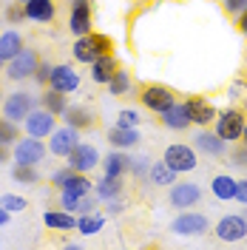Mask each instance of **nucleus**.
Wrapping results in <instances>:
<instances>
[{
    "instance_id": "f257e3e1",
    "label": "nucleus",
    "mask_w": 247,
    "mask_h": 250,
    "mask_svg": "<svg viewBox=\"0 0 247 250\" xmlns=\"http://www.w3.org/2000/svg\"><path fill=\"white\" fill-rule=\"evenodd\" d=\"M139 103H142V108L151 111V114H165L176 103V94H173V88L162 85V83H148L139 91Z\"/></svg>"
},
{
    "instance_id": "f03ea898",
    "label": "nucleus",
    "mask_w": 247,
    "mask_h": 250,
    "mask_svg": "<svg viewBox=\"0 0 247 250\" xmlns=\"http://www.w3.org/2000/svg\"><path fill=\"white\" fill-rule=\"evenodd\" d=\"M162 159L176 173H190V171H196V165H199V151L193 145H185V142H173V145L165 148Z\"/></svg>"
},
{
    "instance_id": "7ed1b4c3",
    "label": "nucleus",
    "mask_w": 247,
    "mask_h": 250,
    "mask_svg": "<svg viewBox=\"0 0 247 250\" xmlns=\"http://www.w3.org/2000/svg\"><path fill=\"white\" fill-rule=\"evenodd\" d=\"M37 103H40V100H37L31 91L17 88V91H12L6 100H3V117H9V120H15V123H23L31 111L37 108Z\"/></svg>"
},
{
    "instance_id": "20e7f679",
    "label": "nucleus",
    "mask_w": 247,
    "mask_h": 250,
    "mask_svg": "<svg viewBox=\"0 0 247 250\" xmlns=\"http://www.w3.org/2000/svg\"><path fill=\"white\" fill-rule=\"evenodd\" d=\"M213 131H216L222 140L227 142H239L242 140V131H245V114L239 108H225L216 114V120H213Z\"/></svg>"
},
{
    "instance_id": "39448f33",
    "label": "nucleus",
    "mask_w": 247,
    "mask_h": 250,
    "mask_svg": "<svg viewBox=\"0 0 247 250\" xmlns=\"http://www.w3.org/2000/svg\"><path fill=\"white\" fill-rule=\"evenodd\" d=\"M37 65H40V57H37V51H34V48H23V51L17 54L15 60L6 62V77L12 80V83L34 80V71H37Z\"/></svg>"
},
{
    "instance_id": "423d86ee",
    "label": "nucleus",
    "mask_w": 247,
    "mask_h": 250,
    "mask_svg": "<svg viewBox=\"0 0 247 250\" xmlns=\"http://www.w3.org/2000/svg\"><path fill=\"white\" fill-rule=\"evenodd\" d=\"M12 154H15L17 165H40L48 154V145L37 137H26V140H17L12 145Z\"/></svg>"
},
{
    "instance_id": "0eeeda50",
    "label": "nucleus",
    "mask_w": 247,
    "mask_h": 250,
    "mask_svg": "<svg viewBox=\"0 0 247 250\" xmlns=\"http://www.w3.org/2000/svg\"><path fill=\"white\" fill-rule=\"evenodd\" d=\"M77 142H80V131L74 125H68V123L57 125V128L51 131V137H48V154L65 159V156L77 148Z\"/></svg>"
},
{
    "instance_id": "6e6552de",
    "label": "nucleus",
    "mask_w": 247,
    "mask_h": 250,
    "mask_svg": "<svg viewBox=\"0 0 247 250\" xmlns=\"http://www.w3.org/2000/svg\"><path fill=\"white\" fill-rule=\"evenodd\" d=\"M213 233H216L219 242H227V245L247 239V219H245V213H227V216H222L216 222V228H213Z\"/></svg>"
},
{
    "instance_id": "1a4fd4ad",
    "label": "nucleus",
    "mask_w": 247,
    "mask_h": 250,
    "mask_svg": "<svg viewBox=\"0 0 247 250\" xmlns=\"http://www.w3.org/2000/svg\"><path fill=\"white\" fill-rule=\"evenodd\" d=\"M170 230L176 236H202L210 230V219L205 213H193V210H182L179 216L170 222Z\"/></svg>"
},
{
    "instance_id": "9d476101",
    "label": "nucleus",
    "mask_w": 247,
    "mask_h": 250,
    "mask_svg": "<svg viewBox=\"0 0 247 250\" xmlns=\"http://www.w3.org/2000/svg\"><path fill=\"white\" fill-rule=\"evenodd\" d=\"M23 125H26V134L29 137H37V140H46V137H51V131L57 128V114H51L48 108H34L23 120Z\"/></svg>"
},
{
    "instance_id": "9b49d317",
    "label": "nucleus",
    "mask_w": 247,
    "mask_h": 250,
    "mask_svg": "<svg viewBox=\"0 0 247 250\" xmlns=\"http://www.w3.org/2000/svg\"><path fill=\"white\" fill-rule=\"evenodd\" d=\"M65 162L80 173H91L94 168L103 162V156L97 151V145H91V142H77V148L65 156Z\"/></svg>"
},
{
    "instance_id": "f8f14e48",
    "label": "nucleus",
    "mask_w": 247,
    "mask_h": 250,
    "mask_svg": "<svg viewBox=\"0 0 247 250\" xmlns=\"http://www.w3.org/2000/svg\"><path fill=\"white\" fill-rule=\"evenodd\" d=\"M168 202L173 208H182V210L196 208L202 202V188L196 182H173L168 190Z\"/></svg>"
},
{
    "instance_id": "ddd939ff",
    "label": "nucleus",
    "mask_w": 247,
    "mask_h": 250,
    "mask_svg": "<svg viewBox=\"0 0 247 250\" xmlns=\"http://www.w3.org/2000/svg\"><path fill=\"white\" fill-rule=\"evenodd\" d=\"M94 26V17H91V3L88 0H71V12H68V29L71 34L77 37H85Z\"/></svg>"
},
{
    "instance_id": "4468645a",
    "label": "nucleus",
    "mask_w": 247,
    "mask_h": 250,
    "mask_svg": "<svg viewBox=\"0 0 247 250\" xmlns=\"http://www.w3.org/2000/svg\"><path fill=\"white\" fill-rule=\"evenodd\" d=\"M227 145H230V142L222 140L216 131H205V128H199V131L193 134V148H196L199 154H207V156H225V154H227Z\"/></svg>"
},
{
    "instance_id": "2eb2a0df",
    "label": "nucleus",
    "mask_w": 247,
    "mask_h": 250,
    "mask_svg": "<svg viewBox=\"0 0 247 250\" xmlns=\"http://www.w3.org/2000/svg\"><path fill=\"white\" fill-rule=\"evenodd\" d=\"M48 88H54V91H62V94H74L80 88V74L71 68V65H54L51 68V80H48Z\"/></svg>"
},
{
    "instance_id": "dca6fc26",
    "label": "nucleus",
    "mask_w": 247,
    "mask_h": 250,
    "mask_svg": "<svg viewBox=\"0 0 247 250\" xmlns=\"http://www.w3.org/2000/svg\"><path fill=\"white\" fill-rule=\"evenodd\" d=\"M187 114H190V123L193 125L205 128V125H210L213 120H216L219 111L207 97H190V100H187Z\"/></svg>"
},
{
    "instance_id": "f3484780",
    "label": "nucleus",
    "mask_w": 247,
    "mask_h": 250,
    "mask_svg": "<svg viewBox=\"0 0 247 250\" xmlns=\"http://www.w3.org/2000/svg\"><path fill=\"white\" fill-rule=\"evenodd\" d=\"M159 120H162V125L168 128V131H187L190 128V114H187V103H173L165 114H159Z\"/></svg>"
},
{
    "instance_id": "a211bd4d",
    "label": "nucleus",
    "mask_w": 247,
    "mask_h": 250,
    "mask_svg": "<svg viewBox=\"0 0 247 250\" xmlns=\"http://www.w3.org/2000/svg\"><path fill=\"white\" fill-rule=\"evenodd\" d=\"M23 48H26V43H23V34L20 31H15V29L0 31V60L3 62L15 60Z\"/></svg>"
},
{
    "instance_id": "6ab92c4d",
    "label": "nucleus",
    "mask_w": 247,
    "mask_h": 250,
    "mask_svg": "<svg viewBox=\"0 0 247 250\" xmlns=\"http://www.w3.org/2000/svg\"><path fill=\"white\" fill-rule=\"evenodd\" d=\"M117 68H120V65H117L114 51H111V54H100V57L91 62V80L97 83V85H108V80L114 77Z\"/></svg>"
},
{
    "instance_id": "aec40b11",
    "label": "nucleus",
    "mask_w": 247,
    "mask_h": 250,
    "mask_svg": "<svg viewBox=\"0 0 247 250\" xmlns=\"http://www.w3.org/2000/svg\"><path fill=\"white\" fill-rule=\"evenodd\" d=\"M23 9H26V20H31V23H51L57 15L54 0H29V3H23Z\"/></svg>"
},
{
    "instance_id": "412c9836",
    "label": "nucleus",
    "mask_w": 247,
    "mask_h": 250,
    "mask_svg": "<svg viewBox=\"0 0 247 250\" xmlns=\"http://www.w3.org/2000/svg\"><path fill=\"white\" fill-rule=\"evenodd\" d=\"M108 145L111 148H120V151H128V148H134L142 137H139L137 128H123V125H114V128H108Z\"/></svg>"
},
{
    "instance_id": "4be33fe9",
    "label": "nucleus",
    "mask_w": 247,
    "mask_h": 250,
    "mask_svg": "<svg viewBox=\"0 0 247 250\" xmlns=\"http://www.w3.org/2000/svg\"><path fill=\"white\" fill-rule=\"evenodd\" d=\"M43 225L48 230H77V216L71 210H46L43 213Z\"/></svg>"
},
{
    "instance_id": "5701e85b",
    "label": "nucleus",
    "mask_w": 247,
    "mask_h": 250,
    "mask_svg": "<svg viewBox=\"0 0 247 250\" xmlns=\"http://www.w3.org/2000/svg\"><path fill=\"white\" fill-rule=\"evenodd\" d=\"M62 120H65L68 125H74L77 131H82V128H94V125H97L94 111L85 108V105H68L65 114H62Z\"/></svg>"
},
{
    "instance_id": "b1692460",
    "label": "nucleus",
    "mask_w": 247,
    "mask_h": 250,
    "mask_svg": "<svg viewBox=\"0 0 247 250\" xmlns=\"http://www.w3.org/2000/svg\"><path fill=\"white\" fill-rule=\"evenodd\" d=\"M210 193L216 196L219 202L236 199V179H233L230 173H216V176L210 179Z\"/></svg>"
},
{
    "instance_id": "393cba45",
    "label": "nucleus",
    "mask_w": 247,
    "mask_h": 250,
    "mask_svg": "<svg viewBox=\"0 0 247 250\" xmlns=\"http://www.w3.org/2000/svg\"><path fill=\"white\" fill-rule=\"evenodd\" d=\"M57 190H62V193H71V196H85V193H94V182L88 179V173L74 171L60 188H57Z\"/></svg>"
},
{
    "instance_id": "a878e982",
    "label": "nucleus",
    "mask_w": 247,
    "mask_h": 250,
    "mask_svg": "<svg viewBox=\"0 0 247 250\" xmlns=\"http://www.w3.org/2000/svg\"><path fill=\"white\" fill-rule=\"evenodd\" d=\"M94 193H97L100 202L120 199V196H123V182H120V176H103L100 182H94Z\"/></svg>"
},
{
    "instance_id": "bb28decb",
    "label": "nucleus",
    "mask_w": 247,
    "mask_h": 250,
    "mask_svg": "<svg viewBox=\"0 0 247 250\" xmlns=\"http://www.w3.org/2000/svg\"><path fill=\"white\" fill-rule=\"evenodd\" d=\"M128 162H131V156H125L120 148H114L100 165H103V173H105V176H123V173L128 171Z\"/></svg>"
},
{
    "instance_id": "cd10ccee",
    "label": "nucleus",
    "mask_w": 247,
    "mask_h": 250,
    "mask_svg": "<svg viewBox=\"0 0 247 250\" xmlns=\"http://www.w3.org/2000/svg\"><path fill=\"white\" fill-rule=\"evenodd\" d=\"M176 176H179V173L173 171V168H170L168 162H165V159H159V162H151V171H148V179H151V182H154V185H159V188H165V185H173V182H176Z\"/></svg>"
},
{
    "instance_id": "c85d7f7f",
    "label": "nucleus",
    "mask_w": 247,
    "mask_h": 250,
    "mask_svg": "<svg viewBox=\"0 0 247 250\" xmlns=\"http://www.w3.org/2000/svg\"><path fill=\"white\" fill-rule=\"evenodd\" d=\"M65 97H68V94L48 88V91L40 94V105H43V108H48L51 114H57V117H62V114H65V108H68V100H65Z\"/></svg>"
},
{
    "instance_id": "c756f323",
    "label": "nucleus",
    "mask_w": 247,
    "mask_h": 250,
    "mask_svg": "<svg viewBox=\"0 0 247 250\" xmlns=\"http://www.w3.org/2000/svg\"><path fill=\"white\" fill-rule=\"evenodd\" d=\"M105 228V213H80V219H77V230L82 236H94V233H100Z\"/></svg>"
},
{
    "instance_id": "7c9ffc66",
    "label": "nucleus",
    "mask_w": 247,
    "mask_h": 250,
    "mask_svg": "<svg viewBox=\"0 0 247 250\" xmlns=\"http://www.w3.org/2000/svg\"><path fill=\"white\" fill-rule=\"evenodd\" d=\"M71 57H74L77 62H82V65H91V62L97 60V57H100V54L94 51L91 40H88V34L74 40V46H71Z\"/></svg>"
},
{
    "instance_id": "2f4dec72",
    "label": "nucleus",
    "mask_w": 247,
    "mask_h": 250,
    "mask_svg": "<svg viewBox=\"0 0 247 250\" xmlns=\"http://www.w3.org/2000/svg\"><path fill=\"white\" fill-rule=\"evenodd\" d=\"M131 88H134L131 74H128L125 68H117V71H114V77L108 80V94H111V97H128Z\"/></svg>"
},
{
    "instance_id": "473e14b6",
    "label": "nucleus",
    "mask_w": 247,
    "mask_h": 250,
    "mask_svg": "<svg viewBox=\"0 0 247 250\" xmlns=\"http://www.w3.org/2000/svg\"><path fill=\"white\" fill-rule=\"evenodd\" d=\"M12 179L20 182V185H37V182H40V171H37V165H17L15 162Z\"/></svg>"
},
{
    "instance_id": "72a5a7b5",
    "label": "nucleus",
    "mask_w": 247,
    "mask_h": 250,
    "mask_svg": "<svg viewBox=\"0 0 247 250\" xmlns=\"http://www.w3.org/2000/svg\"><path fill=\"white\" fill-rule=\"evenodd\" d=\"M17 140H20V128H17V123L9 120V117H0V142L15 145Z\"/></svg>"
},
{
    "instance_id": "f704fd0d",
    "label": "nucleus",
    "mask_w": 247,
    "mask_h": 250,
    "mask_svg": "<svg viewBox=\"0 0 247 250\" xmlns=\"http://www.w3.org/2000/svg\"><path fill=\"white\" fill-rule=\"evenodd\" d=\"M0 205H3L9 213H20V210L29 208V202H26L20 193H3V196H0Z\"/></svg>"
},
{
    "instance_id": "c9c22d12",
    "label": "nucleus",
    "mask_w": 247,
    "mask_h": 250,
    "mask_svg": "<svg viewBox=\"0 0 247 250\" xmlns=\"http://www.w3.org/2000/svg\"><path fill=\"white\" fill-rule=\"evenodd\" d=\"M88 40H91V46L97 54H111L114 51V43H111L108 34H100V31H88Z\"/></svg>"
},
{
    "instance_id": "e433bc0d",
    "label": "nucleus",
    "mask_w": 247,
    "mask_h": 250,
    "mask_svg": "<svg viewBox=\"0 0 247 250\" xmlns=\"http://www.w3.org/2000/svg\"><path fill=\"white\" fill-rule=\"evenodd\" d=\"M128 171L134 173V176H139V179H145V176H148V171H151V159H148V156H131Z\"/></svg>"
},
{
    "instance_id": "4c0bfd02",
    "label": "nucleus",
    "mask_w": 247,
    "mask_h": 250,
    "mask_svg": "<svg viewBox=\"0 0 247 250\" xmlns=\"http://www.w3.org/2000/svg\"><path fill=\"white\" fill-rule=\"evenodd\" d=\"M139 120H142V117H139L137 108H123L120 114H117V123H114V125H123V128H137Z\"/></svg>"
},
{
    "instance_id": "58836bf2",
    "label": "nucleus",
    "mask_w": 247,
    "mask_h": 250,
    "mask_svg": "<svg viewBox=\"0 0 247 250\" xmlns=\"http://www.w3.org/2000/svg\"><path fill=\"white\" fill-rule=\"evenodd\" d=\"M51 68H54V65H51L48 60H43L40 65H37V71H34V80H37L40 85H48V80H51Z\"/></svg>"
},
{
    "instance_id": "ea45409f",
    "label": "nucleus",
    "mask_w": 247,
    "mask_h": 250,
    "mask_svg": "<svg viewBox=\"0 0 247 250\" xmlns=\"http://www.w3.org/2000/svg\"><path fill=\"white\" fill-rule=\"evenodd\" d=\"M230 159H233V165L247 168V145H245V142H242L239 148H233V151H230Z\"/></svg>"
},
{
    "instance_id": "a19ab883",
    "label": "nucleus",
    "mask_w": 247,
    "mask_h": 250,
    "mask_svg": "<svg viewBox=\"0 0 247 250\" xmlns=\"http://www.w3.org/2000/svg\"><path fill=\"white\" fill-rule=\"evenodd\" d=\"M245 9H247V0H225V12H227V15L239 17Z\"/></svg>"
},
{
    "instance_id": "79ce46f5",
    "label": "nucleus",
    "mask_w": 247,
    "mask_h": 250,
    "mask_svg": "<svg viewBox=\"0 0 247 250\" xmlns=\"http://www.w3.org/2000/svg\"><path fill=\"white\" fill-rule=\"evenodd\" d=\"M236 202L247 208V179H236Z\"/></svg>"
},
{
    "instance_id": "37998d69",
    "label": "nucleus",
    "mask_w": 247,
    "mask_h": 250,
    "mask_svg": "<svg viewBox=\"0 0 247 250\" xmlns=\"http://www.w3.org/2000/svg\"><path fill=\"white\" fill-rule=\"evenodd\" d=\"M6 17H9V23H20V20L26 17V9H20V6H12V9L6 12Z\"/></svg>"
},
{
    "instance_id": "c03bdc74",
    "label": "nucleus",
    "mask_w": 247,
    "mask_h": 250,
    "mask_svg": "<svg viewBox=\"0 0 247 250\" xmlns=\"http://www.w3.org/2000/svg\"><path fill=\"white\" fill-rule=\"evenodd\" d=\"M15 154H12V145H6V142H0V165H6V162H12Z\"/></svg>"
},
{
    "instance_id": "a18cd8bd",
    "label": "nucleus",
    "mask_w": 247,
    "mask_h": 250,
    "mask_svg": "<svg viewBox=\"0 0 247 250\" xmlns=\"http://www.w3.org/2000/svg\"><path fill=\"white\" fill-rule=\"evenodd\" d=\"M105 205H108V208H105L108 216H120V213H123V202H120V199H111V202H105Z\"/></svg>"
},
{
    "instance_id": "49530a36",
    "label": "nucleus",
    "mask_w": 247,
    "mask_h": 250,
    "mask_svg": "<svg viewBox=\"0 0 247 250\" xmlns=\"http://www.w3.org/2000/svg\"><path fill=\"white\" fill-rule=\"evenodd\" d=\"M236 26H239V31H242V34H247V9L242 12V15H239V20H236Z\"/></svg>"
},
{
    "instance_id": "de8ad7c7",
    "label": "nucleus",
    "mask_w": 247,
    "mask_h": 250,
    "mask_svg": "<svg viewBox=\"0 0 247 250\" xmlns=\"http://www.w3.org/2000/svg\"><path fill=\"white\" fill-rule=\"evenodd\" d=\"M9 216H12V213H9V210L0 205V228H3V225H9Z\"/></svg>"
},
{
    "instance_id": "09e8293b",
    "label": "nucleus",
    "mask_w": 247,
    "mask_h": 250,
    "mask_svg": "<svg viewBox=\"0 0 247 250\" xmlns=\"http://www.w3.org/2000/svg\"><path fill=\"white\" fill-rule=\"evenodd\" d=\"M239 142H245V145H247V120H245V131H242V140H239Z\"/></svg>"
},
{
    "instance_id": "8fccbe9b",
    "label": "nucleus",
    "mask_w": 247,
    "mask_h": 250,
    "mask_svg": "<svg viewBox=\"0 0 247 250\" xmlns=\"http://www.w3.org/2000/svg\"><path fill=\"white\" fill-rule=\"evenodd\" d=\"M3 65H6V62H3V60H0V71H3Z\"/></svg>"
},
{
    "instance_id": "3c124183",
    "label": "nucleus",
    "mask_w": 247,
    "mask_h": 250,
    "mask_svg": "<svg viewBox=\"0 0 247 250\" xmlns=\"http://www.w3.org/2000/svg\"><path fill=\"white\" fill-rule=\"evenodd\" d=\"M17 3H29V0H17Z\"/></svg>"
},
{
    "instance_id": "603ef678",
    "label": "nucleus",
    "mask_w": 247,
    "mask_h": 250,
    "mask_svg": "<svg viewBox=\"0 0 247 250\" xmlns=\"http://www.w3.org/2000/svg\"><path fill=\"white\" fill-rule=\"evenodd\" d=\"M0 100H3V88H0Z\"/></svg>"
}]
</instances>
